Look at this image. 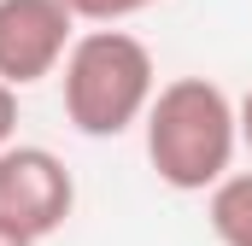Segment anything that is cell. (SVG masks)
I'll return each mask as SVG.
<instances>
[{"label": "cell", "mask_w": 252, "mask_h": 246, "mask_svg": "<svg viewBox=\"0 0 252 246\" xmlns=\"http://www.w3.org/2000/svg\"><path fill=\"white\" fill-rule=\"evenodd\" d=\"M147 158L158 182L176 193H211L223 176H235V147H241V118L235 100L211 76H176L153 94L147 106Z\"/></svg>", "instance_id": "6da1fadb"}, {"label": "cell", "mask_w": 252, "mask_h": 246, "mask_svg": "<svg viewBox=\"0 0 252 246\" xmlns=\"http://www.w3.org/2000/svg\"><path fill=\"white\" fill-rule=\"evenodd\" d=\"M64 118L88 141H112L147 118L158 94V70L141 35L129 30H82L59 64Z\"/></svg>", "instance_id": "7a4b0ae2"}, {"label": "cell", "mask_w": 252, "mask_h": 246, "mask_svg": "<svg viewBox=\"0 0 252 246\" xmlns=\"http://www.w3.org/2000/svg\"><path fill=\"white\" fill-rule=\"evenodd\" d=\"M70 205H76V182H70L59 153L24 147V141H12L0 153V223L6 229H18L30 241H47V235L64 229Z\"/></svg>", "instance_id": "3957f363"}, {"label": "cell", "mask_w": 252, "mask_h": 246, "mask_svg": "<svg viewBox=\"0 0 252 246\" xmlns=\"http://www.w3.org/2000/svg\"><path fill=\"white\" fill-rule=\"evenodd\" d=\"M70 41H76V18L59 0H0V82L6 88H35L59 76Z\"/></svg>", "instance_id": "277c9868"}, {"label": "cell", "mask_w": 252, "mask_h": 246, "mask_svg": "<svg viewBox=\"0 0 252 246\" xmlns=\"http://www.w3.org/2000/svg\"><path fill=\"white\" fill-rule=\"evenodd\" d=\"M205 223L223 246H252V170H235L205 193Z\"/></svg>", "instance_id": "5b68a950"}, {"label": "cell", "mask_w": 252, "mask_h": 246, "mask_svg": "<svg viewBox=\"0 0 252 246\" xmlns=\"http://www.w3.org/2000/svg\"><path fill=\"white\" fill-rule=\"evenodd\" d=\"M59 6L76 18V24H100V30H112V24L135 18V12H147L153 0H59Z\"/></svg>", "instance_id": "8992f818"}, {"label": "cell", "mask_w": 252, "mask_h": 246, "mask_svg": "<svg viewBox=\"0 0 252 246\" xmlns=\"http://www.w3.org/2000/svg\"><path fill=\"white\" fill-rule=\"evenodd\" d=\"M12 129H18V88L0 82V153L12 147Z\"/></svg>", "instance_id": "52a82bcc"}, {"label": "cell", "mask_w": 252, "mask_h": 246, "mask_svg": "<svg viewBox=\"0 0 252 246\" xmlns=\"http://www.w3.org/2000/svg\"><path fill=\"white\" fill-rule=\"evenodd\" d=\"M235 118H241V147L252 153V88L241 94V100H235Z\"/></svg>", "instance_id": "ba28073f"}, {"label": "cell", "mask_w": 252, "mask_h": 246, "mask_svg": "<svg viewBox=\"0 0 252 246\" xmlns=\"http://www.w3.org/2000/svg\"><path fill=\"white\" fill-rule=\"evenodd\" d=\"M0 246H35V241H30V235H18V229H6V223H0Z\"/></svg>", "instance_id": "9c48e42d"}]
</instances>
